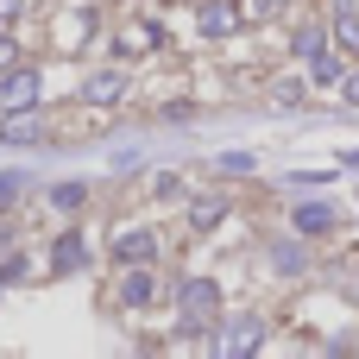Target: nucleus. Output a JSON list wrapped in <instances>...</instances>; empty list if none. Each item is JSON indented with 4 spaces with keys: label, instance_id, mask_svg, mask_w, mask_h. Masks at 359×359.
Here are the masks:
<instances>
[{
    "label": "nucleus",
    "instance_id": "obj_16",
    "mask_svg": "<svg viewBox=\"0 0 359 359\" xmlns=\"http://www.w3.org/2000/svg\"><path fill=\"white\" fill-rule=\"evenodd\" d=\"M0 284H25V259H0Z\"/></svg>",
    "mask_w": 359,
    "mask_h": 359
},
{
    "label": "nucleus",
    "instance_id": "obj_10",
    "mask_svg": "<svg viewBox=\"0 0 359 359\" xmlns=\"http://www.w3.org/2000/svg\"><path fill=\"white\" fill-rule=\"evenodd\" d=\"M151 297H158V284H151V265H145V271L133 265V278L120 284V303H133V309H139V303H151Z\"/></svg>",
    "mask_w": 359,
    "mask_h": 359
},
{
    "label": "nucleus",
    "instance_id": "obj_9",
    "mask_svg": "<svg viewBox=\"0 0 359 359\" xmlns=\"http://www.w3.org/2000/svg\"><path fill=\"white\" fill-rule=\"evenodd\" d=\"M82 259H88V246H82L76 233H63L57 252H50V271H82Z\"/></svg>",
    "mask_w": 359,
    "mask_h": 359
},
{
    "label": "nucleus",
    "instance_id": "obj_14",
    "mask_svg": "<svg viewBox=\"0 0 359 359\" xmlns=\"http://www.w3.org/2000/svg\"><path fill=\"white\" fill-rule=\"evenodd\" d=\"M309 76H316V82H347V76H341V63H334V50H322V57L309 63Z\"/></svg>",
    "mask_w": 359,
    "mask_h": 359
},
{
    "label": "nucleus",
    "instance_id": "obj_15",
    "mask_svg": "<svg viewBox=\"0 0 359 359\" xmlns=\"http://www.w3.org/2000/svg\"><path fill=\"white\" fill-rule=\"evenodd\" d=\"M50 202H57V208H82V202H88V189H82V183H57V189H50Z\"/></svg>",
    "mask_w": 359,
    "mask_h": 359
},
{
    "label": "nucleus",
    "instance_id": "obj_19",
    "mask_svg": "<svg viewBox=\"0 0 359 359\" xmlns=\"http://www.w3.org/2000/svg\"><path fill=\"white\" fill-rule=\"evenodd\" d=\"M19 19V0H0V25H13Z\"/></svg>",
    "mask_w": 359,
    "mask_h": 359
},
{
    "label": "nucleus",
    "instance_id": "obj_18",
    "mask_svg": "<svg viewBox=\"0 0 359 359\" xmlns=\"http://www.w3.org/2000/svg\"><path fill=\"white\" fill-rule=\"evenodd\" d=\"M13 63H19V44H13V38L0 32V69H13Z\"/></svg>",
    "mask_w": 359,
    "mask_h": 359
},
{
    "label": "nucleus",
    "instance_id": "obj_20",
    "mask_svg": "<svg viewBox=\"0 0 359 359\" xmlns=\"http://www.w3.org/2000/svg\"><path fill=\"white\" fill-rule=\"evenodd\" d=\"M347 101H353V107H359V69H353V76H347Z\"/></svg>",
    "mask_w": 359,
    "mask_h": 359
},
{
    "label": "nucleus",
    "instance_id": "obj_11",
    "mask_svg": "<svg viewBox=\"0 0 359 359\" xmlns=\"http://www.w3.org/2000/svg\"><path fill=\"white\" fill-rule=\"evenodd\" d=\"M297 233H328L334 227V208H322V202H309V208H297V221H290Z\"/></svg>",
    "mask_w": 359,
    "mask_h": 359
},
{
    "label": "nucleus",
    "instance_id": "obj_12",
    "mask_svg": "<svg viewBox=\"0 0 359 359\" xmlns=\"http://www.w3.org/2000/svg\"><path fill=\"white\" fill-rule=\"evenodd\" d=\"M322 50H328V38H322V25H297V57H309V63H316Z\"/></svg>",
    "mask_w": 359,
    "mask_h": 359
},
{
    "label": "nucleus",
    "instance_id": "obj_13",
    "mask_svg": "<svg viewBox=\"0 0 359 359\" xmlns=\"http://www.w3.org/2000/svg\"><path fill=\"white\" fill-rule=\"evenodd\" d=\"M215 221H227V202H196V208H189V227H196V233H208Z\"/></svg>",
    "mask_w": 359,
    "mask_h": 359
},
{
    "label": "nucleus",
    "instance_id": "obj_8",
    "mask_svg": "<svg viewBox=\"0 0 359 359\" xmlns=\"http://www.w3.org/2000/svg\"><path fill=\"white\" fill-rule=\"evenodd\" d=\"M38 133H44V126H38V114H32V107H25V114H6V126H0V139H6V145H38Z\"/></svg>",
    "mask_w": 359,
    "mask_h": 359
},
{
    "label": "nucleus",
    "instance_id": "obj_17",
    "mask_svg": "<svg viewBox=\"0 0 359 359\" xmlns=\"http://www.w3.org/2000/svg\"><path fill=\"white\" fill-rule=\"evenodd\" d=\"M278 6H284V0H246V25H252V19H271Z\"/></svg>",
    "mask_w": 359,
    "mask_h": 359
},
{
    "label": "nucleus",
    "instance_id": "obj_3",
    "mask_svg": "<svg viewBox=\"0 0 359 359\" xmlns=\"http://www.w3.org/2000/svg\"><path fill=\"white\" fill-rule=\"evenodd\" d=\"M215 347H221L227 359L259 353V347H265V322H259V316H233V322H221V328H215Z\"/></svg>",
    "mask_w": 359,
    "mask_h": 359
},
{
    "label": "nucleus",
    "instance_id": "obj_5",
    "mask_svg": "<svg viewBox=\"0 0 359 359\" xmlns=\"http://www.w3.org/2000/svg\"><path fill=\"white\" fill-rule=\"evenodd\" d=\"M114 259H120V265H151V259H158V240H151V227H126V233L114 240Z\"/></svg>",
    "mask_w": 359,
    "mask_h": 359
},
{
    "label": "nucleus",
    "instance_id": "obj_7",
    "mask_svg": "<svg viewBox=\"0 0 359 359\" xmlns=\"http://www.w3.org/2000/svg\"><path fill=\"white\" fill-rule=\"evenodd\" d=\"M334 44L359 57V6H353V0H341V6H334Z\"/></svg>",
    "mask_w": 359,
    "mask_h": 359
},
{
    "label": "nucleus",
    "instance_id": "obj_1",
    "mask_svg": "<svg viewBox=\"0 0 359 359\" xmlns=\"http://www.w3.org/2000/svg\"><path fill=\"white\" fill-rule=\"evenodd\" d=\"M177 303H183V334L189 341H215V328H221V290H215V278H189L183 290H177Z\"/></svg>",
    "mask_w": 359,
    "mask_h": 359
},
{
    "label": "nucleus",
    "instance_id": "obj_2",
    "mask_svg": "<svg viewBox=\"0 0 359 359\" xmlns=\"http://www.w3.org/2000/svg\"><path fill=\"white\" fill-rule=\"evenodd\" d=\"M38 95H44L38 69H25V63L0 69V114H25V107H38Z\"/></svg>",
    "mask_w": 359,
    "mask_h": 359
},
{
    "label": "nucleus",
    "instance_id": "obj_4",
    "mask_svg": "<svg viewBox=\"0 0 359 359\" xmlns=\"http://www.w3.org/2000/svg\"><path fill=\"white\" fill-rule=\"evenodd\" d=\"M240 25H246V6H221V0L196 6V32H202V38H233Z\"/></svg>",
    "mask_w": 359,
    "mask_h": 359
},
{
    "label": "nucleus",
    "instance_id": "obj_6",
    "mask_svg": "<svg viewBox=\"0 0 359 359\" xmlns=\"http://www.w3.org/2000/svg\"><path fill=\"white\" fill-rule=\"evenodd\" d=\"M120 95H126V69H101V76L82 82V101H95V107H107V101H120Z\"/></svg>",
    "mask_w": 359,
    "mask_h": 359
}]
</instances>
